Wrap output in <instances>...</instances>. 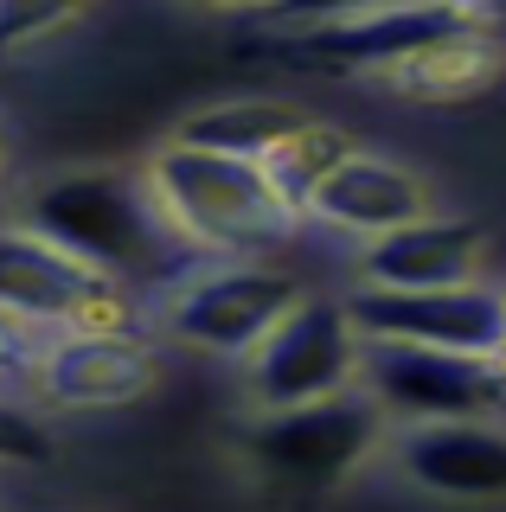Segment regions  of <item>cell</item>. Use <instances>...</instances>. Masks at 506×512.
<instances>
[{
    "mask_svg": "<svg viewBox=\"0 0 506 512\" xmlns=\"http://www.w3.org/2000/svg\"><path fill=\"white\" fill-rule=\"evenodd\" d=\"M26 224L45 231L52 244H65L71 256H84L90 269H103L109 282L135 288V282H167L180 263L186 237L173 231L161 192L148 173H65L26 192Z\"/></svg>",
    "mask_w": 506,
    "mask_h": 512,
    "instance_id": "6da1fadb",
    "label": "cell"
},
{
    "mask_svg": "<svg viewBox=\"0 0 506 512\" xmlns=\"http://www.w3.org/2000/svg\"><path fill=\"white\" fill-rule=\"evenodd\" d=\"M148 180L161 192L173 231L212 256H270L295 237V218H302V205L282 192L263 160L193 148V141H173L148 167Z\"/></svg>",
    "mask_w": 506,
    "mask_h": 512,
    "instance_id": "7a4b0ae2",
    "label": "cell"
},
{
    "mask_svg": "<svg viewBox=\"0 0 506 512\" xmlns=\"http://www.w3.org/2000/svg\"><path fill=\"white\" fill-rule=\"evenodd\" d=\"M359 365H366V333H359L353 308L334 295H302L244 352V384L257 410H295L353 391Z\"/></svg>",
    "mask_w": 506,
    "mask_h": 512,
    "instance_id": "3957f363",
    "label": "cell"
},
{
    "mask_svg": "<svg viewBox=\"0 0 506 512\" xmlns=\"http://www.w3.org/2000/svg\"><path fill=\"white\" fill-rule=\"evenodd\" d=\"M359 384L398 423H500L506 416V359H481V352L366 340Z\"/></svg>",
    "mask_w": 506,
    "mask_h": 512,
    "instance_id": "277c9868",
    "label": "cell"
},
{
    "mask_svg": "<svg viewBox=\"0 0 506 512\" xmlns=\"http://www.w3.org/2000/svg\"><path fill=\"white\" fill-rule=\"evenodd\" d=\"M481 32L455 0H385V7L346 13V20L321 26H295L289 52L308 71H334V77H404L410 64H423L442 45Z\"/></svg>",
    "mask_w": 506,
    "mask_h": 512,
    "instance_id": "5b68a950",
    "label": "cell"
},
{
    "mask_svg": "<svg viewBox=\"0 0 506 512\" xmlns=\"http://www.w3.org/2000/svg\"><path fill=\"white\" fill-rule=\"evenodd\" d=\"M378 436H385V410L359 384V391L321 397V404L263 410V423H250V436H244V455L263 468V480L321 493V487H340L378 448Z\"/></svg>",
    "mask_w": 506,
    "mask_h": 512,
    "instance_id": "8992f818",
    "label": "cell"
},
{
    "mask_svg": "<svg viewBox=\"0 0 506 512\" xmlns=\"http://www.w3.org/2000/svg\"><path fill=\"white\" fill-rule=\"evenodd\" d=\"M0 314H20L45 333L129 327V295L33 224H0Z\"/></svg>",
    "mask_w": 506,
    "mask_h": 512,
    "instance_id": "52a82bcc",
    "label": "cell"
},
{
    "mask_svg": "<svg viewBox=\"0 0 506 512\" xmlns=\"http://www.w3.org/2000/svg\"><path fill=\"white\" fill-rule=\"evenodd\" d=\"M302 301V282L276 263H225V269H199L167 295V333L180 346L199 352H231L244 359L282 314Z\"/></svg>",
    "mask_w": 506,
    "mask_h": 512,
    "instance_id": "ba28073f",
    "label": "cell"
},
{
    "mask_svg": "<svg viewBox=\"0 0 506 512\" xmlns=\"http://www.w3.org/2000/svg\"><path fill=\"white\" fill-rule=\"evenodd\" d=\"M366 340H410L442 352H506V295L487 282H449V288H366L346 295Z\"/></svg>",
    "mask_w": 506,
    "mask_h": 512,
    "instance_id": "9c48e42d",
    "label": "cell"
},
{
    "mask_svg": "<svg viewBox=\"0 0 506 512\" xmlns=\"http://www.w3.org/2000/svg\"><path fill=\"white\" fill-rule=\"evenodd\" d=\"M154 384V359L129 327H77L52 333L39 365V391L65 410H109V404H135Z\"/></svg>",
    "mask_w": 506,
    "mask_h": 512,
    "instance_id": "30bf717a",
    "label": "cell"
},
{
    "mask_svg": "<svg viewBox=\"0 0 506 512\" xmlns=\"http://www.w3.org/2000/svg\"><path fill=\"white\" fill-rule=\"evenodd\" d=\"M430 205H436V192L417 173L385 160V154H366V148H353L308 192V212L321 224H334V231H353V237H385L410 218H430Z\"/></svg>",
    "mask_w": 506,
    "mask_h": 512,
    "instance_id": "8fae6325",
    "label": "cell"
},
{
    "mask_svg": "<svg viewBox=\"0 0 506 512\" xmlns=\"http://www.w3.org/2000/svg\"><path fill=\"white\" fill-rule=\"evenodd\" d=\"M398 461L417 487L455 500H500L506 493V429L500 423H410Z\"/></svg>",
    "mask_w": 506,
    "mask_h": 512,
    "instance_id": "7c38bea8",
    "label": "cell"
},
{
    "mask_svg": "<svg viewBox=\"0 0 506 512\" xmlns=\"http://www.w3.org/2000/svg\"><path fill=\"white\" fill-rule=\"evenodd\" d=\"M474 256H481V231L468 218L430 212L385 237H366L359 282L366 288H449V282H474Z\"/></svg>",
    "mask_w": 506,
    "mask_h": 512,
    "instance_id": "4fadbf2b",
    "label": "cell"
},
{
    "mask_svg": "<svg viewBox=\"0 0 506 512\" xmlns=\"http://www.w3.org/2000/svg\"><path fill=\"white\" fill-rule=\"evenodd\" d=\"M314 116H302L295 103H270V96H231V103H212L199 116L180 122V141L193 148H218V154H244V160H270L302 135Z\"/></svg>",
    "mask_w": 506,
    "mask_h": 512,
    "instance_id": "5bb4252c",
    "label": "cell"
},
{
    "mask_svg": "<svg viewBox=\"0 0 506 512\" xmlns=\"http://www.w3.org/2000/svg\"><path fill=\"white\" fill-rule=\"evenodd\" d=\"M346 154H353V141H346L340 128H327V122H308L302 135H295L289 148H282V154L270 160V173L282 180V192H289V199H295V205L308 212V192L321 186V180H327V173L340 167Z\"/></svg>",
    "mask_w": 506,
    "mask_h": 512,
    "instance_id": "9a60e30c",
    "label": "cell"
},
{
    "mask_svg": "<svg viewBox=\"0 0 506 512\" xmlns=\"http://www.w3.org/2000/svg\"><path fill=\"white\" fill-rule=\"evenodd\" d=\"M90 0H0V52H20V45L52 39L58 26H71Z\"/></svg>",
    "mask_w": 506,
    "mask_h": 512,
    "instance_id": "2e32d148",
    "label": "cell"
},
{
    "mask_svg": "<svg viewBox=\"0 0 506 512\" xmlns=\"http://www.w3.org/2000/svg\"><path fill=\"white\" fill-rule=\"evenodd\" d=\"M45 346H52L45 327H33V320H20V314H0V391H13V384H39Z\"/></svg>",
    "mask_w": 506,
    "mask_h": 512,
    "instance_id": "e0dca14e",
    "label": "cell"
},
{
    "mask_svg": "<svg viewBox=\"0 0 506 512\" xmlns=\"http://www.w3.org/2000/svg\"><path fill=\"white\" fill-rule=\"evenodd\" d=\"M39 461H52V429L0 397V468H39Z\"/></svg>",
    "mask_w": 506,
    "mask_h": 512,
    "instance_id": "ac0fdd59",
    "label": "cell"
},
{
    "mask_svg": "<svg viewBox=\"0 0 506 512\" xmlns=\"http://www.w3.org/2000/svg\"><path fill=\"white\" fill-rule=\"evenodd\" d=\"M366 7H385V0H276V20H295V26H321V20H346V13H366Z\"/></svg>",
    "mask_w": 506,
    "mask_h": 512,
    "instance_id": "d6986e66",
    "label": "cell"
},
{
    "mask_svg": "<svg viewBox=\"0 0 506 512\" xmlns=\"http://www.w3.org/2000/svg\"><path fill=\"white\" fill-rule=\"evenodd\" d=\"M193 7H263V13H270L276 0H193Z\"/></svg>",
    "mask_w": 506,
    "mask_h": 512,
    "instance_id": "ffe728a7",
    "label": "cell"
},
{
    "mask_svg": "<svg viewBox=\"0 0 506 512\" xmlns=\"http://www.w3.org/2000/svg\"><path fill=\"white\" fill-rule=\"evenodd\" d=\"M0 192H7V135H0Z\"/></svg>",
    "mask_w": 506,
    "mask_h": 512,
    "instance_id": "44dd1931",
    "label": "cell"
},
{
    "mask_svg": "<svg viewBox=\"0 0 506 512\" xmlns=\"http://www.w3.org/2000/svg\"><path fill=\"white\" fill-rule=\"evenodd\" d=\"M500 359H506V352H500Z\"/></svg>",
    "mask_w": 506,
    "mask_h": 512,
    "instance_id": "7402d4cb",
    "label": "cell"
}]
</instances>
